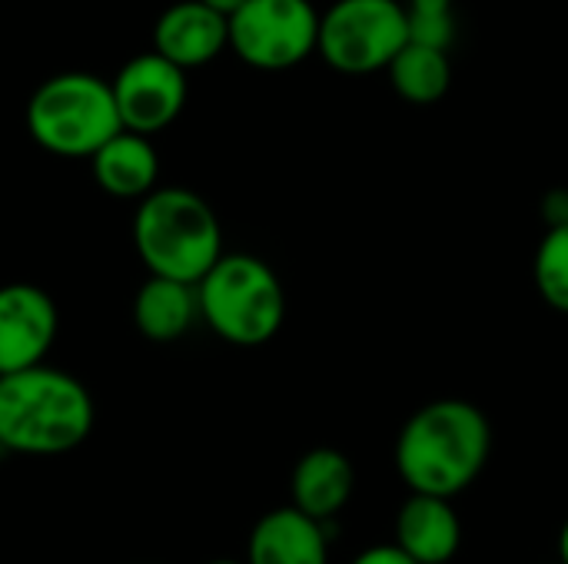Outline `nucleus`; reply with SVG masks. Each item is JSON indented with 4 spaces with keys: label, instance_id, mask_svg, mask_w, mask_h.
<instances>
[{
    "label": "nucleus",
    "instance_id": "obj_17",
    "mask_svg": "<svg viewBox=\"0 0 568 564\" xmlns=\"http://www.w3.org/2000/svg\"><path fill=\"white\" fill-rule=\"evenodd\" d=\"M536 289L539 296L559 309L568 312V223L549 226V233L542 236L539 249H536Z\"/></svg>",
    "mask_w": 568,
    "mask_h": 564
},
{
    "label": "nucleus",
    "instance_id": "obj_14",
    "mask_svg": "<svg viewBox=\"0 0 568 564\" xmlns=\"http://www.w3.org/2000/svg\"><path fill=\"white\" fill-rule=\"evenodd\" d=\"M93 183L113 199H143L156 189L160 180V153L150 136L120 130L90 156Z\"/></svg>",
    "mask_w": 568,
    "mask_h": 564
},
{
    "label": "nucleus",
    "instance_id": "obj_4",
    "mask_svg": "<svg viewBox=\"0 0 568 564\" xmlns=\"http://www.w3.org/2000/svg\"><path fill=\"white\" fill-rule=\"evenodd\" d=\"M27 133L63 160H90L123 130L110 80L83 70L47 76L27 100Z\"/></svg>",
    "mask_w": 568,
    "mask_h": 564
},
{
    "label": "nucleus",
    "instance_id": "obj_18",
    "mask_svg": "<svg viewBox=\"0 0 568 564\" xmlns=\"http://www.w3.org/2000/svg\"><path fill=\"white\" fill-rule=\"evenodd\" d=\"M406 17L413 43L449 50V43L456 40L453 0H406Z\"/></svg>",
    "mask_w": 568,
    "mask_h": 564
},
{
    "label": "nucleus",
    "instance_id": "obj_23",
    "mask_svg": "<svg viewBox=\"0 0 568 564\" xmlns=\"http://www.w3.org/2000/svg\"><path fill=\"white\" fill-rule=\"evenodd\" d=\"M210 564H246V562H233V558H216V562Z\"/></svg>",
    "mask_w": 568,
    "mask_h": 564
},
{
    "label": "nucleus",
    "instance_id": "obj_16",
    "mask_svg": "<svg viewBox=\"0 0 568 564\" xmlns=\"http://www.w3.org/2000/svg\"><path fill=\"white\" fill-rule=\"evenodd\" d=\"M389 70V83L393 90L409 100V103H436L446 96L449 83H453V63H449V53L439 50V47H426V43H406L393 63L386 66Z\"/></svg>",
    "mask_w": 568,
    "mask_h": 564
},
{
    "label": "nucleus",
    "instance_id": "obj_3",
    "mask_svg": "<svg viewBox=\"0 0 568 564\" xmlns=\"http://www.w3.org/2000/svg\"><path fill=\"white\" fill-rule=\"evenodd\" d=\"M133 246L150 276L200 283L223 256V226L200 193L156 186L136 206Z\"/></svg>",
    "mask_w": 568,
    "mask_h": 564
},
{
    "label": "nucleus",
    "instance_id": "obj_9",
    "mask_svg": "<svg viewBox=\"0 0 568 564\" xmlns=\"http://www.w3.org/2000/svg\"><path fill=\"white\" fill-rule=\"evenodd\" d=\"M60 316L47 289L33 283L0 286V376L40 366L57 342Z\"/></svg>",
    "mask_w": 568,
    "mask_h": 564
},
{
    "label": "nucleus",
    "instance_id": "obj_1",
    "mask_svg": "<svg viewBox=\"0 0 568 564\" xmlns=\"http://www.w3.org/2000/svg\"><path fill=\"white\" fill-rule=\"evenodd\" d=\"M493 425L466 399H436L416 409L396 439V472L409 492L456 499L486 469Z\"/></svg>",
    "mask_w": 568,
    "mask_h": 564
},
{
    "label": "nucleus",
    "instance_id": "obj_12",
    "mask_svg": "<svg viewBox=\"0 0 568 564\" xmlns=\"http://www.w3.org/2000/svg\"><path fill=\"white\" fill-rule=\"evenodd\" d=\"M396 545L419 564H449L463 545L453 499L413 492L396 512Z\"/></svg>",
    "mask_w": 568,
    "mask_h": 564
},
{
    "label": "nucleus",
    "instance_id": "obj_22",
    "mask_svg": "<svg viewBox=\"0 0 568 564\" xmlns=\"http://www.w3.org/2000/svg\"><path fill=\"white\" fill-rule=\"evenodd\" d=\"M559 562L568 564V519L566 525H562V532H559Z\"/></svg>",
    "mask_w": 568,
    "mask_h": 564
},
{
    "label": "nucleus",
    "instance_id": "obj_11",
    "mask_svg": "<svg viewBox=\"0 0 568 564\" xmlns=\"http://www.w3.org/2000/svg\"><path fill=\"white\" fill-rule=\"evenodd\" d=\"M323 525L296 505L266 512L250 532L246 564H329Z\"/></svg>",
    "mask_w": 568,
    "mask_h": 564
},
{
    "label": "nucleus",
    "instance_id": "obj_15",
    "mask_svg": "<svg viewBox=\"0 0 568 564\" xmlns=\"http://www.w3.org/2000/svg\"><path fill=\"white\" fill-rule=\"evenodd\" d=\"M200 319L196 283L150 276L133 299V326L150 342H176Z\"/></svg>",
    "mask_w": 568,
    "mask_h": 564
},
{
    "label": "nucleus",
    "instance_id": "obj_24",
    "mask_svg": "<svg viewBox=\"0 0 568 564\" xmlns=\"http://www.w3.org/2000/svg\"><path fill=\"white\" fill-rule=\"evenodd\" d=\"M549 564H562V562H549Z\"/></svg>",
    "mask_w": 568,
    "mask_h": 564
},
{
    "label": "nucleus",
    "instance_id": "obj_10",
    "mask_svg": "<svg viewBox=\"0 0 568 564\" xmlns=\"http://www.w3.org/2000/svg\"><path fill=\"white\" fill-rule=\"evenodd\" d=\"M230 47V17L203 0L170 3L153 27V50L183 70L213 63Z\"/></svg>",
    "mask_w": 568,
    "mask_h": 564
},
{
    "label": "nucleus",
    "instance_id": "obj_6",
    "mask_svg": "<svg viewBox=\"0 0 568 564\" xmlns=\"http://www.w3.org/2000/svg\"><path fill=\"white\" fill-rule=\"evenodd\" d=\"M409 43V17L399 0H336L320 13V53L339 73H376Z\"/></svg>",
    "mask_w": 568,
    "mask_h": 564
},
{
    "label": "nucleus",
    "instance_id": "obj_13",
    "mask_svg": "<svg viewBox=\"0 0 568 564\" xmlns=\"http://www.w3.org/2000/svg\"><path fill=\"white\" fill-rule=\"evenodd\" d=\"M356 492V469L339 449H310L290 475V505L316 522L336 519Z\"/></svg>",
    "mask_w": 568,
    "mask_h": 564
},
{
    "label": "nucleus",
    "instance_id": "obj_20",
    "mask_svg": "<svg viewBox=\"0 0 568 564\" xmlns=\"http://www.w3.org/2000/svg\"><path fill=\"white\" fill-rule=\"evenodd\" d=\"M542 213H546L549 226L568 223V189H552V193L542 199Z\"/></svg>",
    "mask_w": 568,
    "mask_h": 564
},
{
    "label": "nucleus",
    "instance_id": "obj_5",
    "mask_svg": "<svg viewBox=\"0 0 568 564\" xmlns=\"http://www.w3.org/2000/svg\"><path fill=\"white\" fill-rule=\"evenodd\" d=\"M200 319L230 346H263L286 319L280 276L250 253H223L196 283Z\"/></svg>",
    "mask_w": 568,
    "mask_h": 564
},
{
    "label": "nucleus",
    "instance_id": "obj_8",
    "mask_svg": "<svg viewBox=\"0 0 568 564\" xmlns=\"http://www.w3.org/2000/svg\"><path fill=\"white\" fill-rule=\"evenodd\" d=\"M123 130L156 136L186 106V70L156 50L126 60L110 80Z\"/></svg>",
    "mask_w": 568,
    "mask_h": 564
},
{
    "label": "nucleus",
    "instance_id": "obj_21",
    "mask_svg": "<svg viewBox=\"0 0 568 564\" xmlns=\"http://www.w3.org/2000/svg\"><path fill=\"white\" fill-rule=\"evenodd\" d=\"M203 3H206V7H213V10H220L223 17H233L246 0H203Z\"/></svg>",
    "mask_w": 568,
    "mask_h": 564
},
{
    "label": "nucleus",
    "instance_id": "obj_19",
    "mask_svg": "<svg viewBox=\"0 0 568 564\" xmlns=\"http://www.w3.org/2000/svg\"><path fill=\"white\" fill-rule=\"evenodd\" d=\"M353 564H419L416 558H409L396 542H389V545H369V548H363Z\"/></svg>",
    "mask_w": 568,
    "mask_h": 564
},
{
    "label": "nucleus",
    "instance_id": "obj_2",
    "mask_svg": "<svg viewBox=\"0 0 568 564\" xmlns=\"http://www.w3.org/2000/svg\"><path fill=\"white\" fill-rule=\"evenodd\" d=\"M93 432L87 386L47 362L0 376V449L17 455H67Z\"/></svg>",
    "mask_w": 568,
    "mask_h": 564
},
{
    "label": "nucleus",
    "instance_id": "obj_7",
    "mask_svg": "<svg viewBox=\"0 0 568 564\" xmlns=\"http://www.w3.org/2000/svg\"><path fill=\"white\" fill-rule=\"evenodd\" d=\"M320 47L310 0H246L230 17V50L256 70H290Z\"/></svg>",
    "mask_w": 568,
    "mask_h": 564
}]
</instances>
